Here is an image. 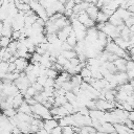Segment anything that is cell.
<instances>
[{"label": "cell", "instance_id": "1", "mask_svg": "<svg viewBox=\"0 0 134 134\" xmlns=\"http://www.w3.org/2000/svg\"><path fill=\"white\" fill-rule=\"evenodd\" d=\"M31 111H32V116L36 118H41L44 120L52 118V115L50 113V109L45 107L42 103H37L36 105L31 106Z\"/></svg>", "mask_w": 134, "mask_h": 134}, {"label": "cell", "instance_id": "2", "mask_svg": "<svg viewBox=\"0 0 134 134\" xmlns=\"http://www.w3.org/2000/svg\"><path fill=\"white\" fill-rule=\"evenodd\" d=\"M14 83H15V85L17 86V88L19 89V91H20L22 94H24V93L26 92L27 88L31 85V83H30L29 80L27 79L25 72H21L20 75H19V77H18Z\"/></svg>", "mask_w": 134, "mask_h": 134}, {"label": "cell", "instance_id": "3", "mask_svg": "<svg viewBox=\"0 0 134 134\" xmlns=\"http://www.w3.org/2000/svg\"><path fill=\"white\" fill-rule=\"evenodd\" d=\"M71 30H72V26H71V24H68V25H66L65 27H63L62 29H60V30L57 32V36H58V38H59L61 41H66V39H67L68 36L70 35Z\"/></svg>", "mask_w": 134, "mask_h": 134}, {"label": "cell", "instance_id": "4", "mask_svg": "<svg viewBox=\"0 0 134 134\" xmlns=\"http://www.w3.org/2000/svg\"><path fill=\"white\" fill-rule=\"evenodd\" d=\"M15 64L17 66V71L18 72H24L26 67L29 64V61L25 58H17L15 60Z\"/></svg>", "mask_w": 134, "mask_h": 134}, {"label": "cell", "instance_id": "5", "mask_svg": "<svg viewBox=\"0 0 134 134\" xmlns=\"http://www.w3.org/2000/svg\"><path fill=\"white\" fill-rule=\"evenodd\" d=\"M109 23H111L112 25H114V26H124L125 25V22H124V20L118 16V14L116 13V12H114L110 17H109V21H108Z\"/></svg>", "mask_w": 134, "mask_h": 134}, {"label": "cell", "instance_id": "6", "mask_svg": "<svg viewBox=\"0 0 134 134\" xmlns=\"http://www.w3.org/2000/svg\"><path fill=\"white\" fill-rule=\"evenodd\" d=\"M57 126H59V120L55 118H49V119H45L44 120V129L47 130L48 132H51L52 129H54Z\"/></svg>", "mask_w": 134, "mask_h": 134}, {"label": "cell", "instance_id": "7", "mask_svg": "<svg viewBox=\"0 0 134 134\" xmlns=\"http://www.w3.org/2000/svg\"><path fill=\"white\" fill-rule=\"evenodd\" d=\"M98 12H99V8L95 5V4H90L89 5V7L86 9V13L88 14V16L92 19V20H96V17H97V14H98Z\"/></svg>", "mask_w": 134, "mask_h": 134}, {"label": "cell", "instance_id": "8", "mask_svg": "<svg viewBox=\"0 0 134 134\" xmlns=\"http://www.w3.org/2000/svg\"><path fill=\"white\" fill-rule=\"evenodd\" d=\"M127 59H125V58H118L117 60H115L113 63H114V65H115V67H116V69H117V71H126V69H127Z\"/></svg>", "mask_w": 134, "mask_h": 134}, {"label": "cell", "instance_id": "9", "mask_svg": "<svg viewBox=\"0 0 134 134\" xmlns=\"http://www.w3.org/2000/svg\"><path fill=\"white\" fill-rule=\"evenodd\" d=\"M126 67H127L126 72H127V74H128L129 80H130V81H133V80H134V61L128 60Z\"/></svg>", "mask_w": 134, "mask_h": 134}, {"label": "cell", "instance_id": "10", "mask_svg": "<svg viewBox=\"0 0 134 134\" xmlns=\"http://www.w3.org/2000/svg\"><path fill=\"white\" fill-rule=\"evenodd\" d=\"M115 12H116V13L118 14V16L124 20V22H125L126 20H128L131 16H133V14H132L131 12H129L127 8H122V7H118Z\"/></svg>", "mask_w": 134, "mask_h": 134}, {"label": "cell", "instance_id": "11", "mask_svg": "<svg viewBox=\"0 0 134 134\" xmlns=\"http://www.w3.org/2000/svg\"><path fill=\"white\" fill-rule=\"evenodd\" d=\"M24 100H25V99H24V95H23L21 92H19V93L16 94V95L14 96V98H13V107H14L15 109H18Z\"/></svg>", "mask_w": 134, "mask_h": 134}, {"label": "cell", "instance_id": "12", "mask_svg": "<svg viewBox=\"0 0 134 134\" xmlns=\"http://www.w3.org/2000/svg\"><path fill=\"white\" fill-rule=\"evenodd\" d=\"M113 41H114L120 48H122L124 50H128V49L131 47V46H130V42L124 40L121 37H117V38H115Z\"/></svg>", "mask_w": 134, "mask_h": 134}, {"label": "cell", "instance_id": "13", "mask_svg": "<svg viewBox=\"0 0 134 134\" xmlns=\"http://www.w3.org/2000/svg\"><path fill=\"white\" fill-rule=\"evenodd\" d=\"M17 111L18 112H21V113H25V114H29V115H31L32 114V111H31V106L30 105H28L27 104V102H23L22 104H21V106L17 109Z\"/></svg>", "mask_w": 134, "mask_h": 134}, {"label": "cell", "instance_id": "14", "mask_svg": "<svg viewBox=\"0 0 134 134\" xmlns=\"http://www.w3.org/2000/svg\"><path fill=\"white\" fill-rule=\"evenodd\" d=\"M108 21H109V16L99 9L97 17H96V20H95V23H106Z\"/></svg>", "mask_w": 134, "mask_h": 134}, {"label": "cell", "instance_id": "15", "mask_svg": "<svg viewBox=\"0 0 134 134\" xmlns=\"http://www.w3.org/2000/svg\"><path fill=\"white\" fill-rule=\"evenodd\" d=\"M67 103V98L65 95H57L54 96V105L53 106H64Z\"/></svg>", "mask_w": 134, "mask_h": 134}, {"label": "cell", "instance_id": "16", "mask_svg": "<svg viewBox=\"0 0 134 134\" xmlns=\"http://www.w3.org/2000/svg\"><path fill=\"white\" fill-rule=\"evenodd\" d=\"M12 41H13V39L10 37H3V36H1V38H0V47L7 48Z\"/></svg>", "mask_w": 134, "mask_h": 134}, {"label": "cell", "instance_id": "17", "mask_svg": "<svg viewBox=\"0 0 134 134\" xmlns=\"http://www.w3.org/2000/svg\"><path fill=\"white\" fill-rule=\"evenodd\" d=\"M61 54L64 55L67 60H71V59H73V58L76 57V52H75L74 49H72V50H62Z\"/></svg>", "mask_w": 134, "mask_h": 134}, {"label": "cell", "instance_id": "18", "mask_svg": "<svg viewBox=\"0 0 134 134\" xmlns=\"http://www.w3.org/2000/svg\"><path fill=\"white\" fill-rule=\"evenodd\" d=\"M80 74L82 75L83 79H86V77H92V72H91V70L89 69V67H88L87 65H86L85 67L82 68Z\"/></svg>", "mask_w": 134, "mask_h": 134}, {"label": "cell", "instance_id": "19", "mask_svg": "<svg viewBox=\"0 0 134 134\" xmlns=\"http://www.w3.org/2000/svg\"><path fill=\"white\" fill-rule=\"evenodd\" d=\"M17 109H15L14 107H10V108H7V109H4V110H2V113L5 115V116H7V117H13V116H15L16 114H17Z\"/></svg>", "mask_w": 134, "mask_h": 134}, {"label": "cell", "instance_id": "20", "mask_svg": "<svg viewBox=\"0 0 134 134\" xmlns=\"http://www.w3.org/2000/svg\"><path fill=\"white\" fill-rule=\"evenodd\" d=\"M59 71H57L55 69H53V68H47V72H46V75L48 76V77H51V79H57L58 77V75H59Z\"/></svg>", "mask_w": 134, "mask_h": 134}, {"label": "cell", "instance_id": "21", "mask_svg": "<svg viewBox=\"0 0 134 134\" xmlns=\"http://www.w3.org/2000/svg\"><path fill=\"white\" fill-rule=\"evenodd\" d=\"M75 1L74 0H66L65 2V9H73V7L75 6Z\"/></svg>", "mask_w": 134, "mask_h": 134}, {"label": "cell", "instance_id": "22", "mask_svg": "<svg viewBox=\"0 0 134 134\" xmlns=\"http://www.w3.org/2000/svg\"><path fill=\"white\" fill-rule=\"evenodd\" d=\"M31 86L38 91V92H41V91H43L44 90V86L43 85H41L40 83H38V82H35L34 84H31Z\"/></svg>", "mask_w": 134, "mask_h": 134}, {"label": "cell", "instance_id": "23", "mask_svg": "<svg viewBox=\"0 0 134 134\" xmlns=\"http://www.w3.org/2000/svg\"><path fill=\"white\" fill-rule=\"evenodd\" d=\"M50 134H63V131H62V127H61L60 125H59V126H57L54 129H52V130H51Z\"/></svg>", "mask_w": 134, "mask_h": 134}, {"label": "cell", "instance_id": "24", "mask_svg": "<svg viewBox=\"0 0 134 134\" xmlns=\"http://www.w3.org/2000/svg\"><path fill=\"white\" fill-rule=\"evenodd\" d=\"M36 134H50V132H48L47 130H45L44 128H42V129H40Z\"/></svg>", "mask_w": 134, "mask_h": 134}, {"label": "cell", "instance_id": "25", "mask_svg": "<svg viewBox=\"0 0 134 134\" xmlns=\"http://www.w3.org/2000/svg\"><path fill=\"white\" fill-rule=\"evenodd\" d=\"M129 119H130V120H132V121L134 122V110L129 112Z\"/></svg>", "mask_w": 134, "mask_h": 134}, {"label": "cell", "instance_id": "26", "mask_svg": "<svg viewBox=\"0 0 134 134\" xmlns=\"http://www.w3.org/2000/svg\"><path fill=\"white\" fill-rule=\"evenodd\" d=\"M87 2H89V3H92V4H96V2L98 1V0H86Z\"/></svg>", "mask_w": 134, "mask_h": 134}, {"label": "cell", "instance_id": "27", "mask_svg": "<svg viewBox=\"0 0 134 134\" xmlns=\"http://www.w3.org/2000/svg\"><path fill=\"white\" fill-rule=\"evenodd\" d=\"M2 28H3V21H1V20H0V32H1Z\"/></svg>", "mask_w": 134, "mask_h": 134}, {"label": "cell", "instance_id": "28", "mask_svg": "<svg viewBox=\"0 0 134 134\" xmlns=\"http://www.w3.org/2000/svg\"><path fill=\"white\" fill-rule=\"evenodd\" d=\"M103 2H104V4H107V3H109V2H111V1H113V0H102Z\"/></svg>", "mask_w": 134, "mask_h": 134}, {"label": "cell", "instance_id": "29", "mask_svg": "<svg viewBox=\"0 0 134 134\" xmlns=\"http://www.w3.org/2000/svg\"><path fill=\"white\" fill-rule=\"evenodd\" d=\"M75 1V3H81V2H83L84 0H74Z\"/></svg>", "mask_w": 134, "mask_h": 134}]
</instances>
